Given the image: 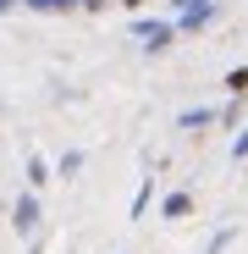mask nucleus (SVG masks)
<instances>
[{
    "label": "nucleus",
    "mask_w": 248,
    "mask_h": 254,
    "mask_svg": "<svg viewBox=\"0 0 248 254\" xmlns=\"http://www.w3.org/2000/svg\"><path fill=\"white\" fill-rule=\"evenodd\" d=\"M133 39H138L149 56L171 50V45H177V17H138V22H133Z\"/></svg>",
    "instance_id": "f257e3e1"
},
{
    "label": "nucleus",
    "mask_w": 248,
    "mask_h": 254,
    "mask_svg": "<svg viewBox=\"0 0 248 254\" xmlns=\"http://www.w3.org/2000/svg\"><path fill=\"white\" fill-rule=\"evenodd\" d=\"M171 17H177V33H198L215 22V0H171Z\"/></svg>",
    "instance_id": "f03ea898"
},
{
    "label": "nucleus",
    "mask_w": 248,
    "mask_h": 254,
    "mask_svg": "<svg viewBox=\"0 0 248 254\" xmlns=\"http://www.w3.org/2000/svg\"><path fill=\"white\" fill-rule=\"evenodd\" d=\"M11 227H17V232H28V238L39 232V199H33V193H22V199L11 204Z\"/></svg>",
    "instance_id": "7ed1b4c3"
},
{
    "label": "nucleus",
    "mask_w": 248,
    "mask_h": 254,
    "mask_svg": "<svg viewBox=\"0 0 248 254\" xmlns=\"http://www.w3.org/2000/svg\"><path fill=\"white\" fill-rule=\"evenodd\" d=\"M221 122V111L215 105H193V111H182L177 116V133H193V127H215Z\"/></svg>",
    "instance_id": "20e7f679"
},
{
    "label": "nucleus",
    "mask_w": 248,
    "mask_h": 254,
    "mask_svg": "<svg viewBox=\"0 0 248 254\" xmlns=\"http://www.w3.org/2000/svg\"><path fill=\"white\" fill-rule=\"evenodd\" d=\"M160 210H165V221H182L188 210H193V193H182V188H177V193H165V199H160Z\"/></svg>",
    "instance_id": "39448f33"
},
{
    "label": "nucleus",
    "mask_w": 248,
    "mask_h": 254,
    "mask_svg": "<svg viewBox=\"0 0 248 254\" xmlns=\"http://www.w3.org/2000/svg\"><path fill=\"white\" fill-rule=\"evenodd\" d=\"M232 243H237V227H221V232H215L210 243H204V254H226Z\"/></svg>",
    "instance_id": "423d86ee"
},
{
    "label": "nucleus",
    "mask_w": 248,
    "mask_h": 254,
    "mask_svg": "<svg viewBox=\"0 0 248 254\" xmlns=\"http://www.w3.org/2000/svg\"><path fill=\"white\" fill-rule=\"evenodd\" d=\"M45 177H50V166L39 155H28V188H45Z\"/></svg>",
    "instance_id": "0eeeda50"
},
{
    "label": "nucleus",
    "mask_w": 248,
    "mask_h": 254,
    "mask_svg": "<svg viewBox=\"0 0 248 254\" xmlns=\"http://www.w3.org/2000/svg\"><path fill=\"white\" fill-rule=\"evenodd\" d=\"M149 199H154V177H144V188H138V199H133V221L149 210Z\"/></svg>",
    "instance_id": "6e6552de"
},
{
    "label": "nucleus",
    "mask_w": 248,
    "mask_h": 254,
    "mask_svg": "<svg viewBox=\"0 0 248 254\" xmlns=\"http://www.w3.org/2000/svg\"><path fill=\"white\" fill-rule=\"evenodd\" d=\"M226 89H232V100H243V94H248V66H237V72L226 77Z\"/></svg>",
    "instance_id": "1a4fd4ad"
},
{
    "label": "nucleus",
    "mask_w": 248,
    "mask_h": 254,
    "mask_svg": "<svg viewBox=\"0 0 248 254\" xmlns=\"http://www.w3.org/2000/svg\"><path fill=\"white\" fill-rule=\"evenodd\" d=\"M22 6H33V11H72L77 0H22Z\"/></svg>",
    "instance_id": "9d476101"
},
{
    "label": "nucleus",
    "mask_w": 248,
    "mask_h": 254,
    "mask_svg": "<svg viewBox=\"0 0 248 254\" xmlns=\"http://www.w3.org/2000/svg\"><path fill=\"white\" fill-rule=\"evenodd\" d=\"M72 172H83V149H66L61 155V177H72Z\"/></svg>",
    "instance_id": "9b49d317"
},
{
    "label": "nucleus",
    "mask_w": 248,
    "mask_h": 254,
    "mask_svg": "<svg viewBox=\"0 0 248 254\" xmlns=\"http://www.w3.org/2000/svg\"><path fill=\"white\" fill-rule=\"evenodd\" d=\"M232 160H248V127H243V133L232 138Z\"/></svg>",
    "instance_id": "f8f14e48"
},
{
    "label": "nucleus",
    "mask_w": 248,
    "mask_h": 254,
    "mask_svg": "<svg viewBox=\"0 0 248 254\" xmlns=\"http://www.w3.org/2000/svg\"><path fill=\"white\" fill-rule=\"evenodd\" d=\"M77 6H89V11H99V6H105V0H77Z\"/></svg>",
    "instance_id": "ddd939ff"
}]
</instances>
